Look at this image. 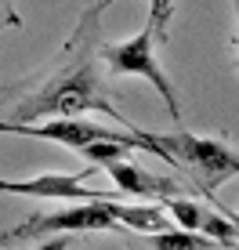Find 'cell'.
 <instances>
[{"mask_svg":"<svg viewBox=\"0 0 239 250\" xmlns=\"http://www.w3.org/2000/svg\"><path fill=\"white\" fill-rule=\"evenodd\" d=\"M80 113H105L123 124L120 109L109 102V91L98 76V62L91 55H83L80 62L65 65L62 73L44 80L29 98L15 102L11 120L33 124V120H44V116H80Z\"/></svg>","mask_w":239,"mask_h":250,"instance_id":"obj_1","label":"cell"},{"mask_svg":"<svg viewBox=\"0 0 239 250\" xmlns=\"http://www.w3.org/2000/svg\"><path fill=\"white\" fill-rule=\"evenodd\" d=\"M141 142L149 152L163 156L170 167H192L199 192H207V200H214V188L232 182L239 174V149H232L221 138H207V134H192V131H174V134H152L141 131Z\"/></svg>","mask_w":239,"mask_h":250,"instance_id":"obj_2","label":"cell"},{"mask_svg":"<svg viewBox=\"0 0 239 250\" xmlns=\"http://www.w3.org/2000/svg\"><path fill=\"white\" fill-rule=\"evenodd\" d=\"M98 58H105L109 76H141V80H149L152 87H156V94L167 102L170 120H181L178 94H174V87H170L167 73L156 62V29H152V22H145V29L138 33V37H131V40L101 44L98 47Z\"/></svg>","mask_w":239,"mask_h":250,"instance_id":"obj_3","label":"cell"},{"mask_svg":"<svg viewBox=\"0 0 239 250\" xmlns=\"http://www.w3.org/2000/svg\"><path fill=\"white\" fill-rule=\"evenodd\" d=\"M0 134H19V138H40V142H58L65 149L80 152L83 145L91 142H123L131 149H145L141 131H113L105 124H95V120H80V116H58L47 120V124H19V120H0Z\"/></svg>","mask_w":239,"mask_h":250,"instance_id":"obj_4","label":"cell"},{"mask_svg":"<svg viewBox=\"0 0 239 250\" xmlns=\"http://www.w3.org/2000/svg\"><path fill=\"white\" fill-rule=\"evenodd\" d=\"M51 232H123V225L113 218L109 200H83L80 207H65V210L40 214V218H29V221H22V225H15L11 232L0 236V247L44 239Z\"/></svg>","mask_w":239,"mask_h":250,"instance_id":"obj_5","label":"cell"},{"mask_svg":"<svg viewBox=\"0 0 239 250\" xmlns=\"http://www.w3.org/2000/svg\"><path fill=\"white\" fill-rule=\"evenodd\" d=\"M95 170H80V174H37V178H0V192L11 196H37V200H120V192L105 188H91L87 178Z\"/></svg>","mask_w":239,"mask_h":250,"instance_id":"obj_6","label":"cell"},{"mask_svg":"<svg viewBox=\"0 0 239 250\" xmlns=\"http://www.w3.org/2000/svg\"><path fill=\"white\" fill-rule=\"evenodd\" d=\"M105 174L116 182L120 196H138V200H167V196H181L185 185L170 174H152V170L138 167L134 160L120 156L105 163Z\"/></svg>","mask_w":239,"mask_h":250,"instance_id":"obj_7","label":"cell"},{"mask_svg":"<svg viewBox=\"0 0 239 250\" xmlns=\"http://www.w3.org/2000/svg\"><path fill=\"white\" fill-rule=\"evenodd\" d=\"M113 218L123 225V232H163L174 229V218L163 210V203H123V200H109Z\"/></svg>","mask_w":239,"mask_h":250,"instance_id":"obj_8","label":"cell"},{"mask_svg":"<svg viewBox=\"0 0 239 250\" xmlns=\"http://www.w3.org/2000/svg\"><path fill=\"white\" fill-rule=\"evenodd\" d=\"M149 247L156 250H207V247H218L210 236H199V232L192 229H163V232H149V239H145Z\"/></svg>","mask_w":239,"mask_h":250,"instance_id":"obj_9","label":"cell"},{"mask_svg":"<svg viewBox=\"0 0 239 250\" xmlns=\"http://www.w3.org/2000/svg\"><path fill=\"white\" fill-rule=\"evenodd\" d=\"M170 11H174V0H149V22L156 33L170 22Z\"/></svg>","mask_w":239,"mask_h":250,"instance_id":"obj_10","label":"cell"},{"mask_svg":"<svg viewBox=\"0 0 239 250\" xmlns=\"http://www.w3.org/2000/svg\"><path fill=\"white\" fill-rule=\"evenodd\" d=\"M236 4V22H239V0H232ZM236 47H239V29H236Z\"/></svg>","mask_w":239,"mask_h":250,"instance_id":"obj_11","label":"cell"},{"mask_svg":"<svg viewBox=\"0 0 239 250\" xmlns=\"http://www.w3.org/2000/svg\"><path fill=\"white\" fill-rule=\"evenodd\" d=\"M109 4H113V0H101V4H98V7H95V11H98V15H101V11H105V7H109Z\"/></svg>","mask_w":239,"mask_h":250,"instance_id":"obj_12","label":"cell"},{"mask_svg":"<svg viewBox=\"0 0 239 250\" xmlns=\"http://www.w3.org/2000/svg\"><path fill=\"white\" fill-rule=\"evenodd\" d=\"M232 218H236V247H239V214H232Z\"/></svg>","mask_w":239,"mask_h":250,"instance_id":"obj_13","label":"cell"},{"mask_svg":"<svg viewBox=\"0 0 239 250\" xmlns=\"http://www.w3.org/2000/svg\"><path fill=\"white\" fill-rule=\"evenodd\" d=\"M0 4H7V0H0Z\"/></svg>","mask_w":239,"mask_h":250,"instance_id":"obj_14","label":"cell"}]
</instances>
